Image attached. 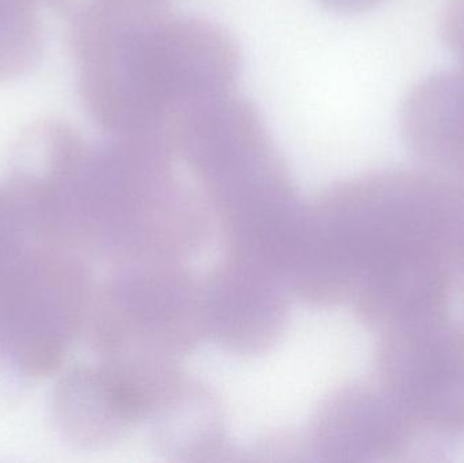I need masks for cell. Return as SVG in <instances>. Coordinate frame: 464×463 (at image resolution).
Here are the masks:
<instances>
[{
	"instance_id": "1",
	"label": "cell",
	"mask_w": 464,
	"mask_h": 463,
	"mask_svg": "<svg viewBox=\"0 0 464 463\" xmlns=\"http://www.w3.org/2000/svg\"><path fill=\"white\" fill-rule=\"evenodd\" d=\"M240 68L225 27L166 2L106 0L92 19L90 102L120 138L168 141L193 111L234 92Z\"/></svg>"
},
{
	"instance_id": "2",
	"label": "cell",
	"mask_w": 464,
	"mask_h": 463,
	"mask_svg": "<svg viewBox=\"0 0 464 463\" xmlns=\"http://www.w3.org/2000/svg\"><path fill=\"white\" fill-rule=\"evenodd\" d=\"M83 282L59 247L24 249L0 272V353L34 377L62 363L81 323Z\"/></svg>"
},
{
	"instance_id": "3",
	"label": "cell",
	"mask_w": 464,
	"mask_h": 463,
	"mask_svg": "<svg viewBox=\"0 0 464 463\" xmlns=\"http://www.w3.org/2000/svg\"><path fill=\"white\" fill-rule=\"evenodd\" d=\"M401 130L420 159L464 173V65L430 76L409 92Z\"/></svg>"
},
{
	"instance_id": "4",
	"label": "cell",
	"mask_w": 464,
	"mask_h": 463,
	"mask_svg": "<svg viewBox=\"0 0 464 463\" xmlns=\"http://www.w3.org/2000/svg\"><path fill=\"white\" fill-rule=\"evenodd\" d=\"M27 236L29 230L13 196H0V272L26 249Z\"/></svg>"
},
{
	"instance_id": "5",
	"label": "cell",
	"mask_w": 464,
	"mask_h": 463,
	"mask_svg": "<svg viewBox=\"0 0 464 463\" xmlns=\"http://www.w3.org/2000/svg\"><path fill=\"white\" fill-rule=\"evenodd\" d=\"M443 35L464 65V0H449L443 16Z\"/></svg>"
},
{
	"instance_id": "6",
	"label": "cell",
	"mask_w": 464,
	"mask_h": 463,
	"mask_svg": "<svg viewBox=\"0 0 464 463\" xmlns=\"http://www.w3.org/2000/svg\"><path fill=\"white\" fill-rule=\"evenodd\" d=\"M327 10L337 14H359L375 7L382 0H316Z\"/></svg>"
}]
</instances>
